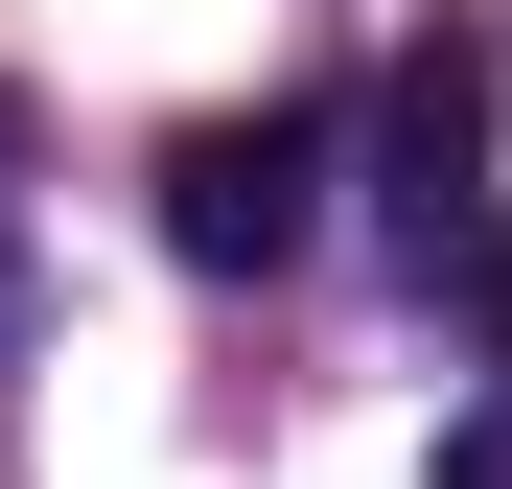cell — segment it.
<instances>
[{"label":"cell","mask_w":512,"mask_h":489,"mask_svg":"<svg viewBox=\"0 0 512 489\" xmlns=\"http://www.w3.org/2000/svg\"><path fill=\"white\" fill-rule=\"evenodd\" d=\"M443 489H512V396H466V420H443Z\"/></svg>","instance_id":"3957f363"},{"label":"cell","mask_w":512,"mask_h":489,"mask_svg":"<svg viewBox=\"0 0 512 489\" xmlns=\"http://www.w3.org/2000/svg\"><path fill=\"white\" fill-rule=\"evenodd\" d=\"M0 350H24V117H0Z\"/></svg>","instance_id":"277c9868"},{"label":"cell","mask_w":512,"mask_h":489,"mask_svg":"<svg viewBox=\"0 0 512 489\" xmlns=\"http://www.w3.org/2000/svg\"><path fill=\"white\" fill-rule=\"evenodd\" d=\"M466 280H489V350H512V257H466Z\"/></svg>","instance_id":"5b68a950"},{"label":"cell","mask_w":512,"mask_h":489,"mask_svg":"<svg viewBox=\"0 0 512 489\" xmlns=\"http://www.w3.org/2000/svg\"><path fill=\"white\" fill-rule=\"evenodd\" d=\"M303 210H326V117H303V94H256V117H187V140H163V257L280 280V257H303Z\"/></svg>","instance_id":"6da1fadb"},{"label":"cell","mask_w":512,"mask_h":489,"mask_svg":"<svg viewBox=\"0 0 512 489\" xmlns=\"http://www.w3.org/2000/svg\"><path fill=\"white\" fill-rule=\"evenodd\" d=\"M373 163H396L419 280H443V257H489V47H443V24H419V47H396V94H373Z\"/></svg>","instance_id":"7a4b0ae2"}]
</instances>
